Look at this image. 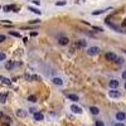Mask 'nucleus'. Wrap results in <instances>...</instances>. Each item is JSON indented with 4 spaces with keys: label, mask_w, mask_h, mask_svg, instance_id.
I'll list each match as a JSON object with an SVG mask.
<instances>
[{
    "label": "nucleus",
    "mask_w": 126,
    "mask_h": 126,
    "mask_svg": "<svg viewBox=\"0 0 126 126\" xmlns=\"http://www.w3.org/2000/svg\"><path fill=\"white\" fill-rule=\"evenodd\" d=\"M100 52H101V49L98 47H90L87 49V54H88V56H97Z\"/></svg>",
    "instance_id": "1"
},
{
    "label": "nucleus",
    "mask_w": 126,
    "mask_h": 126,
    "mask_svg": "<svg viewBox=\"0 0 126 126\" xmlns=\"http://www.w3.org/2000/svg\"><path fill=\"white\" fill-rule=\"evenodd\" d=\"M105 21H106V24H107L108 27H110L111 29H115V30H116V32H119V33H122V32H124V30H122L121 28H120L119 25H116V24H112V23H110V19H108V18H107V19H106Z\"/></svg>",
    "instance_id": "2"
},
{
    "label": "nucleus",
    "mask_w": 126,
    "mask_h": 126,
    "mask_svg": "<svg viewBox=\"0 0 126 126\" xmlns=\"http://www.w3.org/2000/svg\"><path fill=\"white\" fill-rule=\"evenodd\" d=\"M108 96L111 98H119V97H121V92L117 91L116 88H112L110 92H108Z\"/></svg>",
    "instance_id": "3"
},
{
    "label": "nucleus",
    "mask_w": 126,
    "mask_h": 126,
    "mask_svg": "<svg viewBox=\"0 0 126 126\" xmlns=\"http://www.w3.org/2000/svg\"><path fill=\"white\" fill-rule=\"evenodd\" d=\"M105 58H106V61L115 62V61H116V58H117V56H116L115 53H112V52H107V53L105 54Z\"/></svg>",
    "instance_id": "4"
},
{
    "label": "nucleus",
    "mask_w": 126,
    "mask_h": 126,
    "mask_svg": "<svg viewBox=\"0 0 126 126\" xmlns=\"http://www.w3.org/2000/svg\"><path fill=\"white\" fill-rule=\"evenodd\" d=\"M4 12H18V8L15 7V5H5L3 7Z\"/></svg>",
    "instance_id": "5"
},
{
    "label": "nucleus",
    "mask_w": 126,
    "mask_h": 126,
    "mask_svg": "<svg viewBox=\"0 0 126 126\" xmlns=\"http://www.w3.org/2000/svg\"><path fill=\"white\" fill-rule=\"evenodd\" d=\"M58 43L61 46H67L68 43H69V39H68L67 37H59L58 38Z\"/></svg>",
    "instance_id": "6"
},
{
    "label": "nucleus",
    "mask_w": 126,
    "mask_h": 126,
    "mask_svg": "<svg viewBox=\"0 0 126 126\" xmlns=\"http://www.w3.org/2000/svg\"><path fill=\"white\" fill-rule=\"evenodd\" d=\"M24 77L28 81H40V77L39 76H35V74H32V76L30 74H25Z\"/></svg>",
    "instance_id": "7"
},
{
    "label": "nucleus",
    "mask_w": 126,
    "mask_h": 126,
    "mask_svg": "<svg viewBox=\"0 0 126 126\" xmlns=\"http://www.w3.org/2000/svg\"><path fill=\"white\" fill-rule=\"evenodd\" d=\"M71 110H72V112L73 113H82V110H81V107H78L77 105H72L71 106Z\"/></svg>",
    "instance_id": "8"
},
{
    "label": "nucleus",
    "mask_w": 126,
    "mask_h": 126,
    "mask_svg": "<svg viewBox=\"0 0 126 126\" xmlns=\"http://www.w3.org/2000/svg\"><path fill=\"white\" fill-rule=\"evenodd\" d=\"M0 82H1V83H4V85H7V86H10V85H12V81H10L9 78H7V77H3V76H0Z\"/></svg>",
    "instance_id": "9"
},
{
    "label": "nucleus",
    "mask_w": 126,
    "mask_h": 126,
    "mask_svg": "<svg viewBox=\"0 0 126 126\" xmlns=\"http://www.w3.org/2000/svg\"><path fill=\"white\" fill-rule=\"evenodd\" d=\"M107 10H111V8H108V9H98V10H93V12H92V15H100V14H103L105 12H107Z\"/></svg>",
    "instance_id": "10"
},
{
    "label": "nucleus",
    "mask_w": 126,
    "mask_h": 126,
    "mask_svg": "<svg viewBox=\"0 0 126 126\" xmlns=\"http://www.w3.org/2000/svg\"><path fill=\"white\" fill-rule=\"evenodd\" d=\"M43 119H44L43 113H40V112H34V120H35V121H43Z\"/></svg>",
    "instance_id": "11"
},
{
    "label": "nucleus",
    "mask_w": 126,
    "mask_h": 126,
    "mask_svg": "<svg viewBox=\"0 0 126 126\" xmlns=\"http://www.w3.org/2000/svg\"><path fill=\"white\" fill-rule=\"evenodd\" d=\"M116 119L119 120V121H124V120L126 119L125 112H117V113H116Z\"/></svg>",
    "instance_id": "12"
},
{
    "label": "nucleus",
    "mask_w": 126,
    "mask_h": 126,
    "mask_svg": "<svg viewBox=\"0 0 126 126\" xmlns=\"http://www.w3.org/2000/svg\"><path fill=\"white\" fill-rule=\"evenodd\" d=\"M52 81H53V83L57 85V86H62V85H63V81H62L61 78H58V77H54Z\"/></svg>",
    "instance_id": "13"
},
{
    "label": "nucleus",
    "mask_w": 126,
    "mask_h": 126,
    "mask_svg": "<svg viewBox=\"0 0 126 126\" xmlns=\"http://www.w3.org/2000/svg\"><path fill=\"white\" fill-rule=\"evenodd\" d=\"M5 68H7V69H13L14 68V62L13 61H8L7 63H5Z\"/></svg>",
    "instance_id": "14"
},
{
    "label": "nucleus",
    "mask_w": 126,
    "mask_h": 126,
    "mask_svg": "<svg viewBox=\"0 0 126 126\" xmlns=\"http://www.w3.org/2000/svg\"><path fill=\"white\" fill-rule=\"evenodd\" d=\"M8 98V93H0V103H5Z\"/></svg>",
    "instance_id": "15"
},
{
    "label": "nucleus",
    "mask_w": 126,
    "mask_h": 126,
    "mask_svg": "<svg viewBox=\"0 0 126 126\" xmlns=\"http://www.w3.org/2000/svg\"><path fill=\"white\" fill-rule=\"evenodd\" d=\"M110 87H111V88H117V87H119V81H116V80L110 81Z\"/></svg>",
    "instance_id": "16"
},
{
    "label": "nucleus",
    "mask_w": 126,
    "mask_h": 126,
    "mask_svg": "<svg viewBox=\"0 0 126 126\" xmlns=\"http://www.w3.org/2000/svg\"><path fill=\"white\" fill-rule=\"evenodd\" d=\"M90 111L93 115H98V113H100V110H98V107H96V106H91L90 107Z\"/></svg>",
    "instance_id": "17"
},
{
    "label": "nucleus",
    "mask_w": 126,
    "mask_h": 126,
    "mask_svg": "<svg viewBox=\"0 0 126 126\" xmlns=\"http://www.w3.org/2000/svg\"><path fill=\"white\" fill-rule=\"evenodd\" d=\"M25 111L24 110H16V116L18 117H25Z\"/></svg>",
    "instance_id": "18"
},
{
    "label": "nucleus",
    "mask_w": 126,
    "mask_h": 126,
    "mask_svg": "<svg viewBox=\"0 0 126 126\" xmlns=\"http://www.w3.org/2000/svg\"><path fill=\"white\" fill-rule=\"evenodd\" d=\"M28 9L30 10V12H33V13H35V14H38V15H40V14H42V12H40V10H39V9H37V8H33V7H29Z\"/></svg>",
    "instance_id": "19"
},
{
    "label": "nucleus",
    "mask_w": 126,
    "mask_h": 126,
    "mask_svg": "<svg viewBox=\"0 0 126 126\" xmlns=\"http://www.w3.org/2000/svg\"><path fill=\"white\" fill-rule=\"evenodd\" d=\"M68 98H69V100H72V101H78V96L77 95H73V93H69Z\"/></svg>",
    "instance_id": "20"
},
{
    "label": "nucleus",
    "mask_w": 126,
    "mask_h": 126,
    "mask_svg": "<svg viewBox=\"0 0 126 126\" xmlns=\"http://www.w3.org/2000/svg\"><path fill=\"white\" fill-rule=\"evenodd\" d=\"M115 62H116L117 64H122V63L125 62V59H124V58H119V57H117V58H116V61H115Z\"/></svg>",
    "instance_id": "21"
},
{
    "label": "nucleus",
    "mask_w": 126,
    "mask_h": 126,
    "mask_svg": "<svg viewBox=\"0 0 126 126\" xmlns=\"http://www.w3.org/2000/svg\"><path fill=\"white\" fill-rule=\"evenodd\" d=\"M10 35H13V37H16V38H20V37H21V35L19 34V33H16V32H13V30L10 32Z\"/></svg>",
    "instance_id": "22"
},
{
    "label": "nucleus",
    "mask_w": 126,
    "mask_h": 126,
    "mask_svg": "<svg viewBox=\"0 0 126 126\" xmlns=\"http://www.w3.org/2000/svg\"><path fill=\"white\" fill-rule=\"evenodd\" d=\"M28 101H30V102H35V101H37V97L32 95V96H29V97H28Z\"/></svg>",
    "instance_id": "23"
},
{
    "label": "nucleus",
    "mask_w": 126,
    "mask_h": 126,
    "mask_svg": "<svg viewBox=\"0 0 126 126\" xmlns=\"http://www.w3.org/2000/svg\"><path fill=\"white\" fill-rule=\"evenodd\" d=\"M56 5L57 7H63V5H66V0H63V1H57Z\"/></svg>",
    "instance_id": "24"
},
{
    "label": "nucleus",
    "mask_w": 126,
    "mask_h": 126,
    "mask_svg": "<svg viewBox=\"0 0 126 126\" xmlns=\"http://www.w3.org/2000/svg\"><path fill=\"white\" fill-rule=\"evenodd\" d=\"M5 58H7V56H5V53H1V52H0V61H4Z\"/></svg>",
    "instance_id": "25"
},
{
    "label": "nucleus",
    "mask_w": 126,
    "mask_h": 126,
    "mask_svg": "<svg viewBox=\"0 0 126 126\" xmlns=\"http://www.w3.org/2000/svg\"><path fill=\"white\" fill-rule=\"evenodd\" d=\"M1 23H3V24H8V25H12V21H9V20H1Z\"/></svg>",
    "instance_id": "26"
},
{
    "label": "nucleus",
    "mask_w": 126,
    "mask_h": 126,
    "mask_svg": "<svg viewBox=\"0 0 126 126\" xmlns=\"http://www.w3.org/2000/svg\"><path fill=\"white\" fill-rule=\"evenodd\" d=\"M40 20H30V24H39Z\"/></svg>",
    "instance_id": "27"
},
{
    "label": "nucleus",
    "mask_w": 126,
    "mask_h": 126,
    "mask_svg": "<svg viewBox=\"0 0 126 126\" xmlns=\"http://www.w3.org/2000/svg\"><path fill=\"white\" fill-rule=\"evenodd\" d=\"M93 28V30H96V32H102L103 29H101V28H98V27H92Z\"/></svg>",
    "instance_id": "28"
},
{
    "label": "nucleus",
    "mask_w": 126,
    "mask_h": 126,
    "mask_svg": "<svg viewBox=\"0 0 126 126\" xmlns=\"http://www.w3.org/2000/svg\"><path fill=\"white\" fill-rule=\"evenodd\" d=\"M96 126H105L102 121H96Z\"/></svg>",
    "instance_id": "29"
},
{
    "label": "nucleus",
    "mask_w": 126,
    "mask_h": 126,
    "mask_svg": "<svg viewBox=\"0 0 126 126\" xmlns=\"http://www.w3.org/2000/svg\"><path fill=\"white\" fill-rule=\"evenodd\" d=\"M5 40V35H0V43Z\"/></svg>",
    "instance_id": "30"
},
{
    "label": "nucleus",
    "mask_w": 126,
    "mask_h": 126,
    "mask_svg": "<svg viewBox=\"0 0 126 126\" xmlns=\"http://www.w3.org/2000/svg\"><path fill=\"white\" fill-rule=\"evenodd\" d=\"M122 78L126 80V71H124V72H122Z\"/></svg>",
    "instance_id": "31"
},
{
    "label": "nucleus",
    "mask_w": 126,
    "mask_h": 126,
    "mask_svg": "<svg viewBox=\"0 0 126 126\" xmlns=\"http://www.w3.org/2000/svg\"><path fill=\"white\" fill-rule=\"evenodd\" d=\"M115 126H125V125L121 124V122H117V124H115Z\"/></svg>",
    "instance_id": "32"
},
{
    "label": "nucleus",
    "mask_w": 126,
    "mask_h": 126,
    "mask_svg": "<svg viewBox=\"0 0 126 126\" xmlns=\"http://www.w3.org/2000/svg\"><path fill=\"white\" fill-rule=\"evenodd\" d=\"M30 35H32V37H35V35H37V32H32Z\"/></svg>",
    "instance_id": "33"
},
{
    "label": "nucleus",
    "mask_w": 126,
    "mask_h": 126,
    "mask_svg": "<svg viewBox=\"0 0 126 126\" xmlns=\"http://www.w3.org/2000/svg\"><path fill=\"white\" fill-rule=\"evenodd\" d=\"M1 126H9V124H8V122H7V124H3Z\"/></svg>",
    "instance_id": "34"
},
{
    "label": "nucleus",
    "mask_w": 126,
    "mask_h": 126,
    "mask_svg": "<svg viewBox=\"0 0 126 126\" xmlns=\"http://www.w3.org/2000/svg\"><path fill=\"white\" fill-rule=\"evenodd\" d=\"M0 117H3V112L1 111H0Z\"/></svg>",
    "instance_id": "35"
},
{
    "label": "nucleus",
    "mask_w": 126,
    "mask_h": 126,
    "mask_svg": "<svg viewBox=\"0 0 126 126\" xmlns=\"http://www.w3.org/2000/svg\"><path fill=\"white\" fill-rule=\"evenodd\" d=\"M125 88H126V85H125Z\"/></svg>",
    "instance_id": "36"
}]
</instances>
